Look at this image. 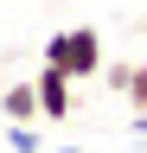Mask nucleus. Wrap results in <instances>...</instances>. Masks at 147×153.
Returning a JSON list of instances; mask_svg holds the SVG:
<instances>
[{"label": "nucleus", "mask_w": 147, "mask_h": 153, "mask_svg": "<svg viewBox=\"0 0 147 153\" xmlns=\"http://www.w3.org/2000/svg\"><path fill=\"white\" fill-rule=\"evenodd\" d=\"M102 32L96 26H64V32H51L45 38V64L51 70H64L70 83H90V76H102Z\"/></svg>", "instance_id": "obj_1"}, {"label": "nucleus", "mask_w": 147, "mask_h": 153, "mask_svg": "<svg viewBox=\"0 0 147 153\" xmlns=\"http://www.w3.org/2000/svg\"><path fill=\"white\" fill-rule=\"evenodd\" d=\"M32 96H39V121H70L77 115V83L64 70H51V64L32 70Z\"/></svg>", "instance_id": "obj_2"}, {"label": "nucleus", "mask_w": 147, "mask_h": 153, "mask_svg": "<svg viewBox=\"0 0 147 153\" xmlns=\"http://www.w3.org/2000/svg\"><path fill=\"white\" fill-rule=\"evenodd\" d=\"M102 83L128 102V115H147V64H122V57L109 64L102 57Z\"/></svg>", "instance_id": "obj_3"}, {"label": "nucleus", "mask_w": 147, "mask_h": 153, "mask_svg": "<svg viewBox=\"0 0 147 153\" xmlns=\"http://www.w3.org/2000/svg\"><path fill=\"white\" fill-rule=\"evenodd\" d=\"M0 115L7 121H39V96H32V76H19V83L0 89Z\"/></svg>", "instance_id": "obj_4"}, {"label": "nucleus", "mask_w": 147, "mask_h": 153, "mask_svg": "<svg viewBox=\"0 0 147 153\" xmlns=\"http://www.w3.org/2000/svg\"><path fill=\"white\" fill-rule=\"evenodd\" d=\"M7 147H13V153H39L45 140H39V128H32V121H7Z\"/></svg>", "instance_id": "obj_5"}, {"label": "nucleus", "mask_w": 147, "mask_h": 153, "mask_svg": "<svg viewBox=\"0 0 147 153\" xmlns=\"http://www.w3.org/2000/svg\"><path fill=\"white\" fill-rule=\"evenodd\" d=\"M128 134H134V140H147V115H128Z\"/></svg>", "instance_id": "obj_6"}, {"label": "nucleus", "mask_w": 147, "mask_h": 153, "mask_svg": "<svg viewBox=\"0 0 147 153\" xmlns=\"http://www.w3.org/2000/svg\"><path fill=\"white\" fill-rule=\"evenodd\" d=\"M39 153H83V147H39Z\"/></svg>", "instance_id": "obj_7"}, {"label": "nucleus", "mask_w": 147, "mask_h": 153, "mask_svg": "<svg viewBox=\"0 0 147 153\" xmlns=\"http://www.w3.org/2000/svg\"><path fill=\"white\" fill-rule=\"evenodd\" d=\"M141 64H147V57H141Z\"/></svg>", "instance_id": "obj_8"}]
</instances>
